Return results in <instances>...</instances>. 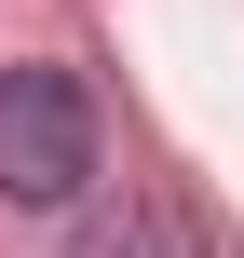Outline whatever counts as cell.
<instances>
[{
	"instance_id": "cell-1",
	"label": "cell",
	"mask_w": 244,
	"mask_h": 258,
	"mask_svg": "<svg viewBox=\"0 0 244 258\" xmlns=\"http://www.w3.org/2000/svg\"><path fill=\"white\" fill-rule=\"evenodd\" d=\"M95 177V95L68 68H0V204H68Z\"/></svg>"
},
{
	"instance_id": "cell-2",
	"label": "cell",
	"mask_w": 244,
	"mask_h": 258,
	"mask_svg": "<svg viewBox=\"0 0 244 258\" xmlns=\"http://www.w3.org/2000/svg\"><path fill=\"white\" fill-rule=\"evenodd\" d=\"M82 258H204V218H190L163 177H122V204L82 218Z\"/></svg>"
}]
</instances>
